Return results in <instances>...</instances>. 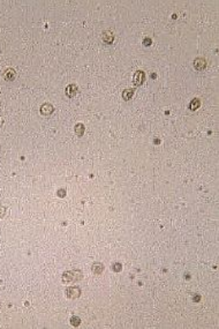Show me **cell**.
<instances>
[{
	"label": "cell",
	"instance_id": "1",
	"mask_svg": "<svg viewBox=\"0 0 219 329\" xmlns=\"http://www.w3.org/2000/svg\"><path fill=\"white\" fill-rule=\"evenodd\" d=\"M67 296L69 297V298H76V297L80 296V290H78L77 287H74V286L68 287V289H67Z\"/></svg>",
	"mask_w": 219,
	"mask_h": 329
},
{
	"label": "cell",
	"instance_id": "2",
	"mask_svg": "<svg viewBox=\"0 0 219 329\" xmlns=\"http://www.w3.org/2000/svg\"><path fill=\"white\" fill-rule=\"evenodd\" d=\"M104 270V266L103 264H100V263H95L94 264V267H92V271L95 274H100L101 271Z\"/></svg>",
	"mask_w": 219,
	"mask_h": 329
},
{
	"label": "cell",
	"instance_id": "3",
	"mask_svg": "<svg viewBox=\"0 0 219 329\" xmlns=\"http://www.w3.org/2000/svg\"><path fill=\"white\" fill-rule=\"evenodd\" d=\"M52 111H53V107L51 106L50 104L43 105V107H42V113H43V115H50Z\"/></svg>",
	"mask_w": 219,
	"mask_h": 329
},
{
	"label": "cell",
	"instance_id": "4",
	"mask_svg": "<svg viewBox=\"0 0 219 329\" xmlns=\"http://www.w3.org/2000/svg\"><path fill=\"white\" fill-rule=\"evenodd\" d=\"M83 131H84V127H83V125L78 124L77 126H76V128H75V132H76V134H77V135H82V134H83Z\"/></svg>",
	"mask_w": 219,
	"mask_h": 329
},
{
	"label": "cell",
	"instance_id": "5",
	"mask_svg": "<svg viewBox=\"0 0 219 329\" xmlns=\"http://www.w3.org/2000/svg\"><path fill=\"white\" fill-rule=\"evenodd\" d=\"M71 322H72L73 326H78V325H80V319H78V318H72Z\"/></svg>",
	"mask_w": 219,
	"mask_h": 329
},
{
	"label": "cell",
	"instance_id": "6",
	"mask_svg": "<svg viewBox=\"0 0 219 329\" xmlns=\"http://www.w3.org/2000/svg\"><path fill=\"white\" fill-rule=\"evenodd\" d=\"M114 270H115V271H119V270H121V264L117 263V264H115V268H114Z\"/></svg>",
	"mask_w": 219,
	"mask_h": 329
}]
</instances>
